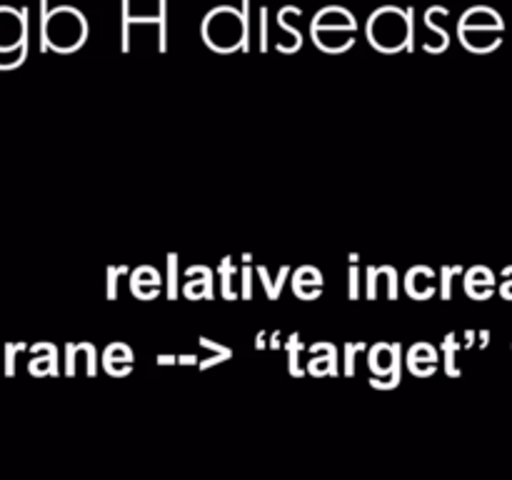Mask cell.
<instances>
[{"label": "cell", "mask_w": 512, "mask_h": 480, "mask_svg": "<svg viewBox=\"0 0 512 480\" xmlns=\"http://www.w3.org/2000/svg\"><path fill=\"white\" fill-rule=\"evenodd\" d=\"M368 40L383 53H398L410 48L413 40V10H400L393 5L375 10L368 20Z\"/></svg>", "instance_id": "obj_1"}, {"label": "cell", "mask_w": 512, "mask_h": 480, "mask_svg": "<svg viewBox=\"0 0 512 480\" xmlns=\"http://www.w3.org/2000/svg\"><path fill=\"white\" fill-rule=\"evenodd\" d=\"M203 38L218 53H233L245 40V20L230 5L210 10L203 20Z\"/></svg>", "instance_id": "obj_2"}, {"label": "cell", "mask_w": 512, "mask_h": 480, "mask_svg": "<svg viewBox=\"0 0 512 480\" xmlns=\"http://www.w3.org/2000/svg\"><path fill=\"white\" fill-rule=\"evenodd\" d=\"M85 35H88V25L80 10L70 8V5H60L53 13L45 18V40L50 48L58 53H73L83 45Z\"/></svg>", "instance_id": "obj_3"}, {"label": "cell", "mask_w": 512, "mask_h": 480, "mask_svg": "<svg viewBox=\"0 0 512 480\" xmlns=\"http://www.w3.org/2000/svg\"><path fill=\"white\" fill-rule=\"evenodd\" d=\"M313 40L325 53H343L353 45L355 30L350 28H313Z\"/></svg>", "instance_id": "obj_4"}, {"label": "cell", "mask_w": 512, "mask_h": 480, "mask_svg": "<svg viewBox=\"0 0 512 480\" xmlns=\"http://www.w3.org/2000/svg\"><path fill=\"white\" fill-rule=\"evenodd\" d=\"M23 15L10 8H0V50H10L23 43Z\"/></svg>", "instance_id": "obj_5"}, {"label": "cell", "mask_w": 512, "mask_h": 480, "mask_svg": "<svg viewBox=\"0 0 512 480\" xmlns=\"http://www.w3.org/2000/svg\"><path fill=\"white\" fill-rule=\"evenodd\" d=\"M370 368H373L375 375H390L398 373V345L378 343L370 353Z\"/></svg>", "instance_id": "obj_6"}, {"label": "cell", "mask_w": 512, "mask_h": 480, "mask_svg": "<svg viewBox=\"0 0 512 480\" xmlns=\"http://www.w3.org/2000/svg\"><path fill=\"white\" fill-rule=\"evenodd\" d=\"M460 28H490V30H503V20L495 10L490 8H473L463 15Z\"/></svg>", "instance_id": "obj_7"}, {"label": "cell", "mask_w": 512, "mask_h": 480, "mask_svg": "<svg viewBox=\"0 0 512 480\" xmlns=\"http://www.w3.org/2000/svg\"><path fill=\"white\" fill-rule=\"evenodd\" d=\"M313 28H350V30H355V18L345 8H325L315 15Z\"/></svg>", "instance_id": "obj_8"}, {"label": "cell", "mask_w": 512, "mask_h": 480, "mask_svg": "<svg viewBox=\"0 0 512 480\" xmlns=\"http://www.w3.org/2000/svg\"><path fill=\"white\" fill-rule=\"evenodd\" d=\"M305 285H310L315 293H320V288H323V278H320L318 270H313V268H300L298 270V275H295V293L300 295V290H303Z\"/></svg>", "instance_id": "obj_9"}, {"label": "cell", "mask_w": 512, "mask_h": 480, "mask_svg": "<svg viewBox=\"0 0 512 480\" xmlns=\"http://www.w3.org/2000/svg\"><path fill=\"white\" fill-rule=\"evenodd\" d=\"M115 363L133 365V353H130V348H125L123 343H115L105 350V368L113 370Z\"/></svg>", "instance_id": "obj_10"}, {"label": "cell", "mask_w": 512, "mask_h": 480, "mask_svg": "<svg viewBox=\"0 0 512 480\" xmlns=\"http://www.w3.org/2000/svg\"><path fill=\"white\" fill-rule=\"evenodd\" d=\"M435 360H438V355H435V350L430 348V345L420 343V345H415L413 350H410V368H413L415 363L435 365Z\"/></svg>", "instance_id": "obj_11"}, {"label": "cell", "mask_w": 512, "mask_h": 480, "mask_svg": "<svg viewBox=\"0 0 512 480\" xmlns=\"http://www.w3.org/2000/svg\"><path fill=\"white\" fill-rule=\"evenodd\" d=\"M140 285H150V288L158 290V285H160V275L155 273L153 268H140L138 273L133 275V290H135V288H140Z\"/></svg>", "instance_id": "obj_12"}, {"label": "cell", "mask_w": 512, "mask_h": 480, "mask_svg": "<svg viewBox=\"0 0 512 480\" xmlns=\"http://www.w3.org/2000/svg\"><path fill=\"white\" fill-rule=\"evenodd\" d=\"M468 290L473 288V285H488V288H493L495 285V280H493V273H490V270H485V268H475V270H470L468 273Z\"/></svg>", "instance_id": "obj_13"}]
</instances>
